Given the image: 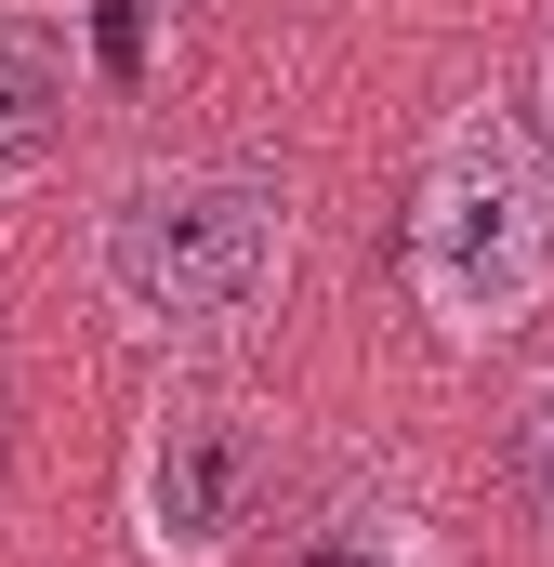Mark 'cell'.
<instances>
[{"instance_id":"6da1fadb","label":"cell","mask_w":554,"mask_h":567,"mask_svg":"<svg viewBox=\"0 0 554 567\" xmlns=\"http://www.w3.org/2000/svg\"><path fill=\"white\" fill-rule=\"evenodd\" d=\"M93 290L145 343H225L290 290V185L238 158H158L93 212Z\"/></svg>"},{"instance_id":"3957f363","label":"cell","mask_w":554,"mask_h":567,"mask_svg":"<svg viewBox=\"0 0 554 567\" xmlns=\"http://www.w3.org/2000/svg\"><path fill=\"white\" fill-rule=\"evenodd\" d=\"M265 515V423L212 383H172L133 435V542L158 567H225Z\"/></svg>"},{"instance_id":"277c9868","label":"cell","mask_w":554,"mask_h":567,"mask_svg":"<svg viewBox=\"0 0 554 567\" xmlns=\"http://www.w3.org/2000/svg\"><path fill=\"white\" fill-rule=\"evenodd\" d=\"M80 133V53L40 27V13H0V198L40 185Z\"/></svg>"},{"instance_id":"7a4b0ae2","label":"cell","mask_w":554,"mask_h":567,"mask_svg":"<svg viewBox=\"0 0 554 567\" xmlns=\"http://www.w3.org/2000/svg\"><path fill=\"white\" fill-rule=\"evenodd\" d=\"M410 278L449 343H502L554 290V158L529 145L515 106H449L422 145V212H410Z\"/></svg>"},{"instance_id":"5b68a950","label":"cell","mask_w":554,"mask_h":567,"mask_svg":"<svg viewBox=\"0 0 554 567\" xmlns=\"http://www.w3.org/2000/svg\"><path fill=\"white\" fill-rule=\"evenodd\" d=\"M515 515L542 528V555H554V370L515 396Z\"/></svg>"},{"instance_id":"8992f818","label":"cell","mask_w":554,"mask_h":567,"mask_svg":"<svg viewBox=\"0 0 554 567\" xmlns=\"http://www.w3.org/2000/svg\"><path fill=\"white\" fill-rule=\"evenodd\" d=\"M304 567H435L410 542V528H370V542H330V555H304Z\"/></svg>"},{"instance_id":"52a82bcc","label":"cell","mask_w":554,"mask_h":567,"mask_svg":"<svg viewBox=\"0 0 554 567\" xmlns=\"http://www.w3.org/2000/svg\"><path fill=\"white\" fill-rule=\"evenodd\" d=\"M529 145L554 158V27H542V66H529Z\"/></svg>"}]
</instances>
